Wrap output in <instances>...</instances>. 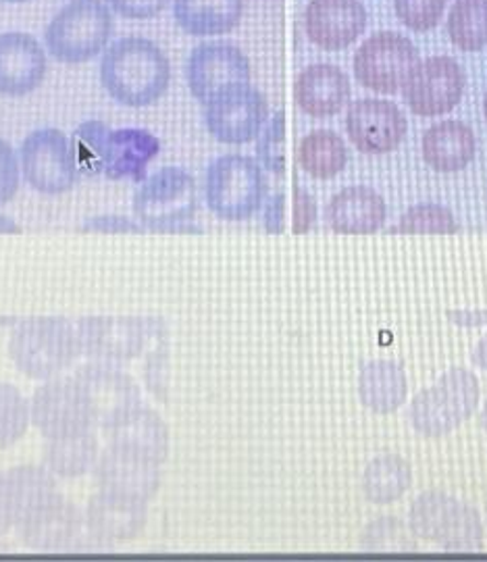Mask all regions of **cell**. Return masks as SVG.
I'll list each match as a JSON object with an SVG mask.
<instances>
[{"instance_id":"1","label":"cell","mask_w":487,"mask_h":562,"mask_svg":"<svg viewBox=\"0 0 487 562\" xmlns=\"http://www.w3.org/2000/svg\"><path fill=\"white\" fill-rule=\"evenodd\" d=\"M101 83L113 101L144 109L157 104L169 90L171 63L148 38H122L102 53Z\"/></svg>"},{"instance_id":"2","label":"cell","mask_w":487,"mask_h":562,"mask_svg":"<svg viewBox=\"0 0 487 562\" xmlns=\"http://www.w3.org/2000/svg\"><path fill=\"white\" fill-rule=\"evenodd\" d=\"M9 357L30 380L48 382L61 378L81 357L76 319H23L11 334Z\"/></svg>"},{"instance_id":"3","label":"cell","mask_w":487,"mask_h":562,"mask_svg":"<svg viewBox=\"0 0 487 562\" xmlns=\"http://www.w3.org/2000/svg\"><path fill=\"white\" fill-rule=\"evenodd\" d=\"M115 32L113 11L102 0H71L50 20L44 44L53 59L81 65L106 50Z\"/></svg>"},{"instance_id":"4","label":"cell","mask_w":487,"mask_h":562,"mask_svg":"<svg viewBox=\"0 0 487 562\" xmlns=\"http://www.w3.org/2000/svg\"><path fill=\"white\" fill-rule=\"evenodd\" d=\"M196 209V181L182 167H162L143 181L134 196V215L144 232L201 234V227L192 225Z\"/></svg>"},{"instance_id":"5","label":"cell","mask_w":487,"mask_h":562,"mask_svg":"<svg viewBox=\"0 0 487 562\" xmlns=\"http://www.w3.org/2000/svg\"><path fill=\"white\" fill-rule=\"evenodd\" d=\"M206 204L224 222H246L257 215L267 194L263 167L244 155H224L208 165Z\"/></svg>"},{"instance_id":"6","label":"cell","mask_w":487,"mask_h":562,"mask_svg":"<svg viewBox=\"0 0 487 562\" xmlns=\"http://www.w3.org/2000/svg\"><path fill=\"white\" fill-rule=\"evenodd\" d=\"M161 325L159 317H80L76 327L81 357L123 367L146 355Z\"/></svg>"},{"instance_id":"7","label":"cell","mask_w":487,"mask_h":562,"mask_svg":"<svg viewBox=\"0 0 487 562\" xmlns=\"http://www.w3.org/2000/svg\"><path fill=\"white\" fill-rule=\"evenodd\" d=\"M30 417L44 440L99 431L76 375H61L41 385L30 402Z\"/></svg>"},{"instance_id":"8","label":"cell","mask_w":487,"mask_h":562,"mask_svg":"<svg viewBox=\"0 0 487 562\" xmlns=\"http://www.w3.org/2000/svg\"><path fill=\"white\" fill-rule=\"evenodd\" d=\"M20 165L25 181L48 196L69 192L80 178L71 138L57 127L32 132L21 144Z\"/></svg>"},{"instance_id":"9","label":"cell","mask_w":487,"mask_h":562,"mask_svg":"<svg viewBox=\"0 0 487 562\" xmlns=\"http://www.w3.org/2000/svg\"><path fill=\"white\" fill-rule=\"evenodd\" d=\"M419 63V50L410 38L398 32H377L354 53V78L377 94L403 90L410 71Z\"/></svg>"},{"instance_id":"10","label":"cell","mask_w":487,"mask_h":562,"mask_svg":"<svg viewBox=\"0 0 487 562\" xmlns=\"http://www.w3.org/2000/svg\"><path fill=\"white\" fill-rule=\"evenodd\" d=\"M467 76L452 57L419 60L403 86L408 109L419 117H442L452 113L465 94Z\"/></svg>"},{"instance_id":"11","label":"cell","mask_w":487,"mask_h":562,"mask_svg":"<svg viewBox=\"0 0 487 562\" xmlns=\"http://www.w3.org/2000/svg\"><path fill=\"white\" fill-rule=\"evenodd\" d=\"M269 117V104L263 92L250 83L229 88L204 104L208 134L215 140L231 146L257 140Z\"/></svg>"},{"instance_id":"12","label":"cell","mask_w":487,"mask_h":562,"mask_svg":"<svg viewBox=\"0 0 487 562\" xmlns=\"http://www.w3.org/2000/svg\"><path fill=\"white\" fill-rule=\"evenodd\" d=\"M250 60L236 44L204 42L188 59L185 78L192 97L201 104L213 101L225 90L250 83Z\"/></svg>"},{"instance_id":"13","label":"cell","mask_w":487,"mask_h":562,"mask_svg":"<svg viewBox=\"0 0 487 562\" xmlns=\"http://www.w3.org/2000/svg\"><path fill=\"white\" fill-rule=\"evenodd\" d=\"M86 519L78 506L69 503L61 492H55L34 504L18 525L25 548L38 552H61L80 542Z\"/></svg>"},{"instance_id":"14","label":"cell","mask_w":487,"mask_h":562,"mask_svg":"<svg viewBox=\"0 0 487 562\" xmlns=\"http://www.w3.org/2000/svg\"><path fill=\"white\" fill-rule=\"evenodd\" d=\"M346 132L356 150L382 157L405 142L408 123L398 104L384 99H361L348 106Z\"/></svg>"},{"instance_id":"15","label":"cell","mask_w":487,"mask_h":562,"mask_svg":"<svg viewBox=\"0 0 487 562\" xmlns=\"http://www.w3.org/2000/svg\"><path fill=\"white\" fill-rule=\"evenodd\" d=\"M161 462L143 454L104 443L92 473L101 492L150 503L161 490Z\"/></svg>"},{"instance_id":"16","label":"cell","mask_w":487,"mask_h":562,"mask_svg":"<svg viewBox=\"0 0 487 562\" xmlns=\"http://www.w3.org/2000/svg\"><path fill=\"white\" fill-rule=\"evenodd\" d=\"M73 375L88 398L97 429L117 419L125 411L143 404L138 383L120 364L88 361L78 367Z\"/></svg>"},{"instance_id":"17","label":"cell","mask_w":487,"mask_h":562,"mask_svg":"<svg viewBox=\"0 0 487 562\" xmlns=\"http://www.w3.org/2000/svg\"><path fill=\"white\" fill-rule=\"evenodd\" d=\"M365 30L366 9L361 0H310L306 4V36L321 50H344Z\"/></svg>"},{"instance_id":"18","label":"cell","mask_w":487,"mask_h":562,"mask_svg":"<svg viewBox=\"0 0 487 562\" xmlns=\"http://www.w3.org/2000/svg\"><path fill=\"white\" fill-rule=\"evenodd\" d=\"M48 71L46 48L32 34H0V94L21 99L38 90Z\"/></svg>"},{"instance_id":"19","label":"cell","mask_w":487,"mask_h":562,"mask_svg":"<svg viewBox=\"0 0 487 562\" xmlns=\"http://www.w3.org/2000/svg\"><path fill=\"white\" fill-rule=\"evenodd\" d=\"M83 519L88 536L101 546L132 542L148 525V503L99 490L90 498Z\"/></svg>"},{"instance_id":"20","label":"cell","mask_w":487,"mask_h":562,"mask_svg":"<svg viewBox=\"0 0 487 562\" xmlns=\"http://www.w3.org/2000/svg\"><path fill=\"white\" fill-rule=\"evenodd\" d=\"M106 446L143 454L146 459L165 462L169 457V427L161 415L146 406H134L101 429Z\"/></svg>"},{"instance_id":"21","label":"cell","mask_w":487,"mask_h":562,"mask_svg":"<svg viewBox=\"0 0 487 562\" xmlns=\"http://www.w3.org/2000/svg\"><path fill=\"white\" fill-rule=\"evenodd\" d=\"M350 97V78L331 63L308 65L294 83V99L298 109L315 120H327L342 113Z\"/></svg>"},{"instance_id":"22","label":"cell","mask_w":487,"mask_h":562,"mask_svg":"<svg viewBox=\"0 0 487 562\" xmlns=\"http://www.w3.org/2000/svg\"><path fill=\"white\" fill-rule=\"evenodd\" d=\"M55 492H59L57 477L44 464L0 471V538L18 529L23 515Z\"/></svg>"},{"instance_id":"23","label":"cell","mask_w":487,"mask_h":562,"mask_svg":"<svg viewBox=\"0 0 487 562\" xmlns=\"http://www.w3.org/2000/svg\"><path fill=\"white\" fill-rule=\"evenodd\" d=\"M325 222L336 234H375L386 225L387 204L373 188L350 186L327 202Z\"/></svg>"},{"instance_id":"24","label":"cell","mask_w":487,"mask_h":562,"mask_svg":"<svg viewBox=\"0 0 487 562\" xmlns=\"http://www.w3.org/2000/svg\"><path fill=\"white\" fill-rule=\"evenodd\" d=\"M161 153V142L143 127L111 130L106 142L104 176L109 180H129L143 183L148 173V165Z\"/></svg>"},{"instance_id":"25","label":"cell","mask_w":487,"mask_h":562,"mask_svg":"<svg viewBox=\"0 0 487 562\" xmlns=\"http://www.w3.org/2000/svg\"><path fill=\"white\" fill-rule=\"evenodd\" d=\"M477 140L467 123L456 120L438 121L423 134V161L438 173H458L475 159Z\"/></svg>"},{"instance_id":"26","label":"cell","mask_w":487,"mask_h":562,"mask_svg":"<svg viewBox=\"0 0 487 562\" xmlns=\"http://www.w3.org/2000/svg\"><path fill=\"white\" fill-rule=\"evenodd\" d=\"M356 392L366 411L384 417L398 413L405 406L408 394L403 362L387 359L365 362L359 373Z\"/></svg>"},{"instance_id":"27","label":"cell","mask_w":487,"mask_h":562,"mask_svg":"<svg viewBox=\"0 0 487 562\" xmlns=\"http://www.w3.org/2000/svg\"><path fill=\"white\" fill-rule=\"evenodd\" d=\"M244 15V0H173V18L188 36L211 38L234 32Z\"/></svg>"},{"instance_id":"28","label":"cell","mask_w":487,"mask_h":562,"mask_svg":"<svg viewBox=\"0 0 487 562\" xmlns=\"http://www.w3.org/2000/svg\"><path fill=\"white\" fill-rule=\"evenodd\" d=\"M444 552H482L486 546L484 517L473 504L452 498L435 527L433 542Z\"/></svg>"},{"instance_id":"29","label":"cell","mask_w":487,"mask_h":562,"mask_svg":"<svg viewBox=\"0 0 487 562\" xmlns=\"http://www.w3.org/2000/svg\"><path fill=\"white\" fill-rule=\"evenodd\" d=\"M101 450V440L97 431L63 440H46V446L42 448V464L55 477L76 480L94 471Z\"/></svg>"},{"instance_id":"30","label":"cell","mask_w":487,"mask_h":562,"mask_svg":"<svg viewBox=\"0 0 487 562\" xmlns=\"http://www.w3.org/2000/svg\"><path fill=\"white\" fill-rule=\"evenodd\" d=\"M361 485L366 503L377 506L398 503L412 487V467L400 454H382L366 464Z\"/></svg>"},{"instance_id":"31","label":"cell","mask_w":487,"mask_h":562,"mask_svg":"<svg viewBox=\"0 0 487 562\" xmlns=\"http://www.w3.org/2000/svg\"><path fill=\"white\" fill-rule=\"evenodd\" d=\"M298 162L315 180H331L340 176L348 162L344 140L331 130H315L306 134L298 146Z\"/></svg>"},{"instance_id":"32","label":"cell","mask_w":487,"mask_h":562,"mask_svg":"<svg viewBox=\"0 0 487 562\" xmlns=\"http://www.w3.org/2000/svg\"><path fill=\"white\" fill-rule=\"evenodd\" d=\"M408 422L412 429L427 440H440L446 438L454 429H458L463 423L454 415L450 402L444 394L433 385L421 390L408 406Z\"/></svg>"},{"instance_id":"33","label":"cell","mask_w":487,"mask_h":562,"mask_svg":"<svg viewBox=\"0 0 487 562\" xmlns=\"http://www.w3.org/2000/svg\"><path fill=\"white\" fill-rule=\"evenodd\" d=\"M448 38L463 53L487 46V0H454L448 13Z\"/></svg>"},{"instance_id":"34","label":"cell","mask_w":487,"mask_h":562,"mask_svg":"<svg viewBox=\"0 0 487 562\" xmlns=\"http://www.w3.org/2000/svg\"><path fill=\"white\" fill-rule=\"evenodd\" d=\"M111 130L102 121H83L71 134V148L78 171L83 178H99L104 173L106 142Z\"/></svg>"},{"instance_id":"35","label":"cell","mask_w":487,"mask_h":562,"mask_svg":"<svg viewBox=\"0 0 487 562\" xmlns=\"http://www.w3.org/2000/svg\"><path fill=\"white\" fill-rule=\"evenodd\" d=\"M361 548L365 552H417L419 540L412 536L408 522L398 517H377L366 525L361 533Z\"/></svg>"},{"instance_id":"36","label":"cell","mask_w":487,"mask_h":562,"mask_svg":"<svg viewBox=\"0 0 487 562\" xmlns=\"http://www.w3.org/2000/svg\"><path fill=\"white\" fill-rule=\"evenodd\" d=\"M435 387L450 402L458 422L467 423L477 413V406L482 401V387L473 371L465 367H452L435 382Z\"/></svg>"},{"instance_id":"37","label":"cell","mask_w":487,"mask_h":562,"mask_svg":"<svg viewBox=\"0 0 487 562\" xmlns=\"http://www.w3.org/2000/svg\"><path fill=\"white\" fill-rule=\"evenodd\" d=\"M32 423L30 402L11 383H0V450L20 442Z\"/></svg>"},{"instance_id":"38","label":"cell","mask_w":487,"mask_h":562,"mask_svg":"<svg viewBox=\"0 0 487 562\" xmlns=\"http://www.w3.org/2000/svg\"><path fill=\"white\" fill-rule=\"evenodd\" d=\"M454 213L438 202H419L410 206L392 232L400 234H454L458 232Z\"/></svg>"},{"instance_id":"39","label":"cell","mask_w":487,"mask_h":562,"mask_svg":"<svg viewBox=\"0 0 487 562\" xmlns=\"http://www.w3.org/2000/svg\"><path fill=\"white\" fill-rule=\"evenodd\" d=\"M452 498L454 496H450L446 492L429 490L412 501L408 510V527L419 542H433L435 527L442 519L448 504L452 503Z\"/></svg>"},{"instance_id":"40","label":"cell","mask_w":487,"mask_h":562,"mask_svg":"<svg viewBox=\"0 0 487 562\" xmlns=\"http://www.w3.org/2000/svg\"><path fill=\"white\" fill-rule=\"evenodd\" d=\"M450 0H394L398 21L410 32L426 34L438 27Z\"/></svg>"},{"instance_id":"41","label":"cell","mask_w":487,"mask_h":562,"mask_svg":"<svg viewBox=\"0 0 487 562\" xmlns=\"http://www.w3.org/2000/svg\"><path fill=\"white\" fill-rule=\"evenodd\" d=\"M257 157L267 171L284 173L285 171V115L284 111L273 113L264 123L259 134Z\"/></svg>"},{"instance_id":"42","label":"cell","mask_w":487,"mask_h":562,"mask_svg":"<svg viewBox=\"0 0 487 562\" xmlns=\"http://www.w3.org/2000/svg\"><path fill=\"white\" fill-rule=\"evenodd\" d=\"M21 165L13 146L0 138V206L15 199L20 190Z\"/></svg>"},{"instance_id":"43","label":"cell","mask_w":487,"mask_h":562,"mask_svg":"<svg viewBox=\"0 0 487 562\" xmlns=\"http://www.w3.org/2000/svg\"><path fill=\"white\" fill-rule=\"evenodd\" d=\"M106 4L125 20L144 21L161 15L169 0H106Z\"/></svg>"},{"instance_id":"44","label":"cell","mask_w":487,"mask_h":562,"mask_svg":"<svg viewBox=\"0 0 487 562\" xmlns=\"http://www.w3.org/2000/svg\"><path fill=\"white\" fill-rule=\"evenodd\" d=\"M317 223V202L306 192L305 188H294V234H308Z\"/></svg>"},{"instance_id":"45","label":"cell","mask_w":487,"mask_h":562,"mask_svg":"<svg viewBox=\"0 0 487 562\" xmlns=\"http://www.w3.org/2000/svg\"><path fill=\"white\" fill-rule=\"evenodd\" d=\"M81 232H104V234H143L140 223L132 222L123 215H102L90 217L81 225Z\"/></svg>"},{"instance_id":"46","label":"cell","mask_w":487,"mask_h":562,"mask_svg":"<svg viewBox=\"0 0 487 562\" xmlns=\"http://www.w3.org/2000/svg\"><path fill=\"white\" fill-rule=\"evenodd\" d=\"M448 322L465 327V329H477L487 325V308H450L446 311Z\"/></svg>"},{"instance_id":"47","label":"cell","mask_w":487,"mask_h":562,"mask_svg":"<svg viewBox=\"0 0 487 562\" xmlns=\"http://www.w3.org/2000/svg\"><path fill=\"white\" fill-rule=\"evenodd\" d=\"M284 194L271 196L264 206V229L269 234H282L284 232Z\"/></svg>"},{"instance_id":"48","label":"cell","mask_w":487,"mask_h":562,"mask_svg":"<svg viewBox=\"0 0 487 562\" xmlns=\"http://www.w3.org/2000/svg\"><path fill=\"white\" fill-rule=\"evenodd\" d=\"M471 362H473L475 367L487 371V334L482 340L475 344V348H473V352H471Z\"/></svg>"},{"instance_id":"49","label":"cell","mask_w":487,"mask_h":562,"mask_svg":"<svg viewBox=\"0 0 487 562\" xmlns=\"http://www.w3.org/2000/svg\"><path fill=\"white\" fill-rule=\"evenodd\" d=\"M0 234H21V225L7 215H0Z\"/></svg>"},{"instance_id":"50","label":"cell","mask_w":487,"mask_h":562,"mask_svg":"<svg viewBox=\"0 0 487 562\" xmlns=\"http://www.w3.org/2000/svg\"><path fill=\"white\" fill-rule=\"evenodd\" d=\"M477 423H479L482 431L487 436V401L486 404H484V408H482V413H479V417H477Z\"/></svg>"},{"instance_id":"51","label":"cell","mask_w":487,"mask_h":562,"mask_svg":"<svg viewBox=\"0 0 487 562\" xmlns=\"http://www.w3.org/2000/svg\"><path fill=\"white\" fill-rule=\"evenodd\" d=\"M0 2H11V4H21V2H27V0H0Z\"/></svg>"},{"instance_id":"52","label":"cell","mask_w":487,"mask_h":562,"mask_svg":"<svg viewBox=\"0 0 487 562\" xmlns=\"http://www.w3.org/2000/svg\"><path fill=\"white\" fill-rule=\"evenodd\" d=\"M484 115H486V121H487V94H486V99H484Z\"/></svg>"},{"instance_id":"53","label":"cell","mask_w":487,"mask_h":562,"mask_svg":"<svg viewBox=\"0 0 487 562\" xmlns=\"http://www.w3.org/2000/svg\"><path fill=\"white\" fill-rule=\"evenodd\" d=\"M486 522H487V503H486Z\"/></svg>"}]
</instances>
